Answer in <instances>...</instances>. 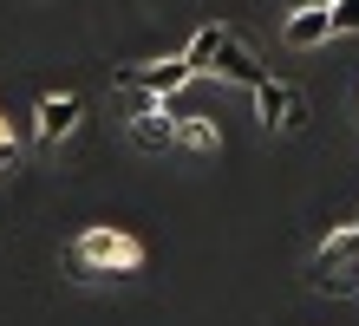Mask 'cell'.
<instances>
[{"label": "cell", "mask_w": 359, "mask_h": 326, "mask_svg": "<svg viewBox=\"0 0 359 326\" xmlns=\"http://www.w3.org/2000/svg\"><path fill=\"white\" fill-rule=\"evenodd\" d=\"M72 261L86 274H137L144 268V242L124 235V229H86L79 248H72Z\"/></svg>", "instance_id": "cell-1"}, {"label": "cell", "mask_w": 359, "mask_h": 326, "mask_svg": "<svg viewBox=\"0 0 359 326\" xmlns=\"http://www.w3.org/2000/svg\"><path fill=\"white\" fill-rule=\"evenodd\" d=\"M255 118H262V130H307L313 104H307V92H301V85L262 79V85H255Z\"/></svg>", "instance_id": "cell-2"}, {"label": "cell", "mask_w": 359, "mask_h": 326, "mask_svg": "<svg viewBox=\"0 0 359 326\" xmlns=\"http://www.w3.org/2000/svg\"><path fill=\"white\" fill-rule=\"evenodd\" d=\"M209 79H222V85H242V92H255V85H262L268 72H262V59H255V53H248L242 39H236V27H229V33H222V46H216V59H209Z\"/></svg>", "instance_id": "cell-3"}, {"label": "cell", "mask_w": 359, "mask_h": 326, "mask_svg": "<svg viewBox=\"0 0 359 326\" xmlns=\"http://www.w3.org/2000/svg\"><path fill=\"white\" fill-rule=\"evenodd\" d=\"M189 79H196V72L183 65V53H177V59H157V65H124V72H118V85H131V92H151V98L183 92Z\"/></svg>", "instance_id": "cell-4"}, {"label": "cell", "mask_w": 359, "mask_h": 326, "mask_svg": "<svg viewBox=\"0 0 359 326\" xmlns=\"http://www.w3.org/2000/svg\"><path fill=\"white\" fill-rule=\"evenodd\" d=\"M79 118H86V104H79L72 92H46L33 104V130H39V144H66L72 130H79Z\"/></svg>", "instance_id": "cell-5"}, {"label": "cell", "mask_w": 359, "mask_h": 326, "mask_svg": "<svg viewBox=\"0 0 359 326\" xmlns=\"http://www.w3.org/2000/svg\"><path fill=\"white\" fill-rule=\"evenodd\" d=\"M281 39H287L294 53L327 46V39H333V20H327V7H294V13H287V27H281Z\"/></svg>", "instance_id": "cell-6"}, {"label": "cell", "mask_w": 359, "mask_h": 326, "mask_svg": "<svg viewBox=\"0 0 359 326\" xmlns=\"http://www.w3.org/2000/svg\"><path fill=\"white\" fill-rule=\"evenodd\" d=\"M131 144H137V150H177V118H170V104L131 118Z\"/></svg>", "instance_id": "cell-7"}, {"label": "cell", "mask_w": 359, "mask_h": 326, "mask_svg": "<svg viewBox=\"0 0 359 326\" xmlns=\"http://www.w3.org/2000/svg\"><path fill=\"white\" fill-rule=\"evenodd\" d=\"M222 33H229L222 20H209V27H196V39H189V46H183V65H189V72H196V79L209 72V59H216V46H222Z\"/></svg>", "instance_id": "cell-8"}, {"label": "cell", "mask_w": 359, "mask_h": 326, "mask_svg": "<svg viewBox=\"0 0 359 326\" xmlns=\"http://www.w3.org/2000/svg\"><path fill=\"white\" fill-rule=\"evenodd\" d=\"M177 150H216V124L203 111H177Z\"/></svg>", "instance_id": "cell-9"}, {"label": "cell", "mask_w": 359, "mask_h": 326, "mask_svg": "<svg viewBox=\"0 0 359 326\" xmlns=\"http://www.w3.org/2000/svg\"><path fill=\"white\" fill-rule=\"evenodd\" d=\"M359 254V229H327V242H320V261L313 268H340V261Z\"/></svg>", "instance_id": "cell-10"}, {"label": "cell", "mask_w": 359, "mask_h": 326, "mask_svg": "<svg viewBox=\"0 0 359 326\" xmlns=\"http://www.w3.org/2000/svg\"><path fill=\"white\" fill-rule=\"evenodd\" d=\"M327 20H333V33H359V0H333Z\"/></svg>", "instance_id": "cell-11"}, {"label": "cell", "mask_w": 359, "mask_h": 326, "mask_svg": "<svg viewBox=\"0 0 359 326\" xmlns=\"http://www.w3.org/2000/svg\"><path fill=\"white\" fill-rule=\"evenodd\" d=\"M0 163H13V137H0Z\"/></svg>", "instance_id": "cell-12"}, {"label": "cell", "mask_w": 359, "mask_h": 326, "mask_svg": "<svg viewBox=\"0 0 359 326\" xmlns=\"http://www.w3.org/2000/svg\"><path fill=\"white\" fill-rule=\"evenodd\" d=\"M294 7H333V0H294Z\"/></svg>", "instance_id": "cell-13"}, {"label": "cell", "mask_w": 359, "mask_h": 326, "mask_svg": "<svg viewBox=\"0 0 359 326\" xmlns=\"http://www.w3.org/2000/svg\"><path fill=\"white\" fill-rule=\"evenodd\" d=\"M0 137H13V130H7V118H0Z\"/></svg>", "instance_id": "cell-14"}]
</instances>
